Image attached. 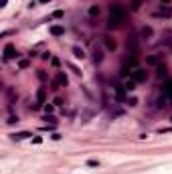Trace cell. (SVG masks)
<instances>
[{"instance_id": "cell-1", "label": "cell", "mask_w": 172, "mask_h": 174, "mask_svg": "<svg viewBox=\"0 0 172 174\" xmlns=\"http://www.w3.org/2000/svg\"><path fill=\"white\" fill-rule=\"evenodd\" d=\"M126 18V10H123L122 4H111L109 6V12H108V26L109 29H115L123 22Z\"/></svg>"}, {"instance_id": "cell-2", "label": "cell", "mask_w": 172, "mask_h": 174, "mask_svg": "<svg viewBox=\"0 0 172 174\" xmlns=\"http://www.w3.org/2000/svg\"><path fill=\"white\" fill-rule=\"evenodd\" d=\"M136 67H138V59L132 55V57H128L126 61H123V65H122V71H119V75H122V77H126V75H128V73H132Z\"/></svg>"}, {"instance_id": "cell-3", "label": "cell", "mask_w": 172, "mask_h": 174, "mask_svg": "<svg viewBox=\"0 0 172 174\" xmlns=\"http://www.w3.org/2000/svg\"><path fill=\"white\" fill-rule=\"evenodd\" d=\"M130 75H132V79H134L136 83H142V81H146V79H148V71H146L144 67H136L132 73H130Z\"/></svg>"}, {"instance_id": "cell-4", "label": "cell", "mask_w": 172, "mask_h": 174, "mask_svg": "<svg viewBox=\"0 0 172 174\" xmlns=\"http://www.w3.org/2000/svg\"><path fill=\"white\" fill-rule=\"evenodd\" d=\"M162 93H164V97L172 99V77H168L166 81L162 83Z\"/></svg>"}, {"instance_id": "cell-5", "label": "cell", "mask_w": 172, "mask_h": 174, "mask_svg": "<svg viewBox=\"0 0 172 174\" xmlns=\"http://www.w3.org/2000/svg\"><path fill=\"white\" fill-rule=\"evenodd\" d=\"M12 57H18V53L14 51L12 45H6L4 47V61H8V59H12Z\"/></svg>"}, {"instance_id": "cell-6", "label": "cell", "mask_w": 172, "mask_h": 174, "mask_svg": "<svg viewBox=\"0 0 172 174\" xmlns=\"http://www.w3.org/2000/svg\"><path fill=\"white\" fill-rule=\"evenodd\" d=\"M103 45H105V49H108V51H115V47H118V45H115V41H113L111 37H103Z\"/></svg>"}, {"instance_id": "cell-7", "label": "cell", "mask_w": 172, "mask_h": 174, "mask_svg": "<svg viewBox=\"0 0 172 174\" xmlns=\"http://www.w3.org/2000/svg\"><path fill=\"white\" fill-rule=\"evenodd\" d=\"M49 33L53 34V37H61V34L65 33V29H63V26H57V24H55V26H51V29H49Z\"/></svg>"}, {"instance_id": "cell-8", "label": "cell", "mask_w": 172, "mask_h": 174, "mask_svg": "<svg viewBox=\"0 0 172 174\" xmlns=\"http://www.w3.org/2000/svg\"><path fill=\"white\" fill-rule=\"evenodd\" d=\"M45 95H47V87H41L39 91H37V99H39V103H45Z\"/></svg>"}, {"instance_id": "cell-9", "label": "cell", "mask_w": 172, "mask_h": 174, "mask_svg": "<svg viewBox=\"0 0 172 174\" xmlns=\"http://www.w3.org/2000/svg\"><path fill=\"white\" fill-rule=\"evenodd\" d=\"M101 59H103V51L95 47V49H93V61H95V63H99Z\"/></svg>"}, {"instance_id": "cell-10", "label": "cell", "mask_w": 172, "mask_h": 174, "mask_svg": "<svg viewBox=\"0 0 172 174\" xmlns=\"http://www.w3.org/2000/svg\"><path fill=\"white\" fill-rule=\"evenodd\" d=\"M123 95H126V87L118 85V87H115V97H118V99H123Z\"/></svg>"}, {"instance_id": "cell-11", "label": "cell", "mask_w": 172, "mask_h": 174, "mask_svg": "<svg viewBox=\"0 0 172 174\" xmlns=\"http://www.w3.org/2000/svg\"><path fill=\"white\" fill-rule=\"evenodd\" d=\"M29 132H18V134H12V140H25V138H29Z\"/></svg>"}, {"instance_id": "cell-12", "label": "cell", "mask_w": 172, "mask_h": 174, "mask_svg": "<svg viewBox=\"0 0 172 174\" xmlns=\"http://www.w3.org/2000/svg\"><path fill=\"white\" fill-rule=\"evenodd\" d=\"M123 87H126V91H134V89H136V81H134V79H130V81L123 83Z\"/></svg>"}, {"instance_id": "cell-13", "label": "cell", "mask_w": 172, "mask_h": 174, "mask_svg": "<svg viewBox=\"0 0 172 174\" xmlns=\"http://www.w3.org/2000/svg\"><path fill=\"white\" fill-rule=\"evenodd\" d=\"M89 16H99V6H91V8H89Z\"/></svg>"}, {"instance_id": "cell-14", "label": "cell", "mask_w": 172, "mask_h": 174, "mask_svg": "<svg viewBox=\"0 0 172 174\" xmlns=\"http://www.w3.org/2000/svg\"><path fill=\"white\" fill-rule=\"evenodd\" d=\"M73 53H75V57H77V59H83V57H85V53L81 51V49H77V47L73 49Z\"/></svg>"}, {"instance_id": "cell-15", "label": "cell", "mask_w": 172, "mask_h": 174, "mask_svg": "<svg viewBox=\"0 0 172 174\" xmlns=\"http://www.w3.org/2000/svg\"><path fill=\"white\" fill-rule=\"evenodd\" d=\"M57 83H61V85H67V77H65L63 73H59V77H57Z\"/></svg>"}, {"instance_id": "cell-16", "label": "cell", "mask_w": 172, "mask_h": 174, "mask_svg": "<svg viewBox=\"0 0 172 174\" xmlns=\"http://www.w3.org/2000/svg\"><path fill=\"white\" fill-rule=\"evenodd\" d=\"M37 75H39V79H41V81H47V73H45V71H39Z\"/></svg>"}, {"instance_id": "cell-17", "label": "cell", "mask_w": 172, "mask_h": 174, "mask_svg": "<svg viewBox=\"0 0 172 174\" xmlns=\"http://www.w3.org/2000/svg\"><path fill=\"white\" fill-rule=\"evenodd\" d=\"M140 8V0H134V4H132V10H138Z\"/></svg>"}, {"instance_id": "cell-18", "label": "cell", "mask_w": 172, "mask_h": 174, "mask_svg": "<svg viewBox=\"0 0 172 174\" xmlns=\"http://www.w3.org/2000/svg\"><path fill=\"white\" fill-rule=\"evenodd\" d=\"M51 65H53V67H59V59L53 57V59H51Z\"/></svg>"}, {"instance_id": "cell-19", "label": "cell", "mask_w": 172, "mask_h": 174, "mask_svg": "<svg viewBox=\"0 0 172 174\" xmlns=\"http://www.w3.org/2000/svg\"><path fill=\"white\" fill-rule=\"evenodd\" d=\"M87 164H89V166H99V162H97V160H89Z\"/></svg>"}, {"instance_id": "cell-20", "label": "cell", "mask_w": 172, "mask_h": 174, "mask_svg": "<svg viewBox=\"0 0 172 174\" xmlns=\"http://www.w3.org/2000/svg\"><path fill=\"white\" fill-rule=\"evenodd\" d=\"M26 65H29V61H20V63H18V67H20V69H25Z\"/></svg>"}, {"instance_id": "cell-21", "label": "cell", "mask_w": 172, "mask_h": 174, "mask_svg": "<svg viewBox=\"0 0 172 174\" xmlns=\"http://www.w3.org/2000/svg\"><path fill=\"white\" fill-rule=\"evenodd\" d=\"M128 103H130V105H136L138 99H136V97H132V99H128Z\"/></svg>"}, {"instance_id": "cell-22", "label": "cell", "mask_w": 172, "mask_h": 174, "mask_svg": "<svg viewBox=\"0 0 172 174\" xmlns=\"http://www.w3.org/2000/svg\"><path fill=\"white\" fill-rule=\"evenodd\" d=\"M6 2H8V0H0V8H4V6H6Z\"/></svg>"}, {"instance_id": "cell-23", "label": "cell", "mask_w": 172, "mask_h": 174, "mask_svg": "<svg viewBox=\"0 0 172 174\" xmlns=\"http://www.w3.org/2000/svg\"><path fill=\"white\" fill-rule=\"evenodd\" d=\"M39 2H51V0H39Z\"/></svg>"}, {"instance_id": "cell-24", "label": "cell", "mask_w": 172, "mask_h": 174, "mask_svg": "<svg viewBox=\"0 0 172 174\" xmlns=\"http://www.w3.org/2000/svg\"><path fill=\"white\" fill-rule=\"evenodd\" d=\"M170 121H172V117H170Z\"/></svg>"}]
</instances>
